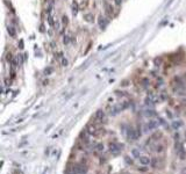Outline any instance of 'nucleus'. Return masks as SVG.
Segmentation results:
<instances>
[{"mask_svg": "<svg viewBox=\"0 0 186 174\" xmlns=\"http://www.w3.org/2000/svg\"><path fill=\"white\" fill-rule=\"evenodd\" d=\"M123 145H120L117 143H109V152L113 153V155H117L121 152Z\"/></svg>", "mask_w": 186, "mask_h": 174, "instance_id": "nucleus-2", "label": "nucleus"}, {"mask_svg": "<svg viewBox=\"0 0 186 174\" xmlns=\"http://www.w3.org/2000/svg\"><path fill=\"white\" fill-rule=\"evenodd\" d=\"M114 4H115L116 6H120V5L122 4V0H114Z\"/></svg>", "mask_w": 186, "mask_h": 174, "instance_id": "nucleus-26", "label": "nucleus"}, {"mask_svg": "<svg viewBox=\"0 0 186 174\" xmlns=\"http://www.w3.org/2000/svg\"><path fill=\"white\" fill-rule=\"evenodd\" d=\"M138 132H137V130H134L133 128H128L127 129V138L129 139V140H135V139H137L138 138Z\"/></svg>", "mask_w": 186, "mask_h": 174, "instance_id": "nucleus-3", "label": "nucleus"}, {"mask_svg": "<svg viewBox=\"0 0 186 174\" xmlns=\"http://www.w3.org/2000/svg\"><path fill=\"white\" fill-rule=\"evenodd\" d=\"M185 137H186V134H185Z\"/></svg>", "mask_w": 186, "mask_h": 174, "instance_id": "nucleus-30", "label": "nucleus"}, {"mask_svg": "<svg viewBox=\"0 0 186 174\" xmlns=\"http://www.w3.org/2000/svg\"><path fill=\"white\" fill-rule=\"evenodd\" d=\"M84 20L86 22H89V23H93L94 20H95V16H94L93 13H85L84 14Z\"/></svg>", "mask_w": 186, "mask_h": 174, "instance_id": "nucleus-8", "label": "nucleus"}, {"mask_svg": "<svg viewBox=\"0 0 186 174\" xmlns=\"http://www.w3.org/2000/svg\"><path fill=\"white\" fill-rule=\"evenodd\" d=\"M107 118H106V113L102 110V109H99L95 112L94 116L92 117V122L97 123V124H102V123H106Z\"/></svg>", "mask_w": 186, "mask_h": 174, "instance_id": "nucleus-1", "label": "nucleus"}, {"mask_svg": "<svg viewBox=\"0 0 186 174\" xmlns=\"http://www.w3.org/2000/svg\"><path fill=\"white\" fill-rule=\"evenodd\" d=\"M182 121H172V129L173 130H178L182 127Z\"/></svg>", "mask_w": 186, "mask_h": 174, "instance_id": "nucleus-12", "label": "nucleus"}, {"mask_svg": "<svg viewBox=\"0 0 186 174\" xmlns=\"http://www.w3.org/2000/svg\"><path fill=\"white\" fill-rule=\"evenodd\" d=\"M104 6H105V11H106V15L108 19H112L113 18V12H114V7L112 6L111 4H108L107 1L104 2Z\"/></svg>", "mask_w": 186, "mask_h": 174, "instance_id": "nucleus-4", "label": "nucleus"}, {"mask_svg": "<svg viewBox=\"0 0 186 174\" xmlns=\"http://www.w3.org/2000/svg\"><path fill=\"white\" fill-rule=\"evenodd\" d=\"M62 24H63L64 28L68 27V24H69V18H68L66 15H63V16H62Z\"/></svg>", "mask_w": 186, "mask_h": 174, "instance_id": "nucleus-15", "label": "nucleus"}, {"mask_svg": "<svg viewBox=\"0 0 186 174\" xmlns=\"http://www.w3.org/2000/svg\"><path fill=\"white\" fill-rule=\"evenodd\" d=\"M166 116L169 117V118H172V114H171L170 112H166Z\"/></svg>", "mask_w": 186, "mask_h": 174, "instance_id": "nucleus-29", "label": "nucleus"}, {"mask_svg": "<svg viewBox=\"0 0 186 174\" xmlns=\"http://www.w3.org/2000/svg\"><path fill=\"white\" fill-rule=\"evenodd\" d=\"M128 82H129L128 80H125V81H122V84H121V87H127V86L129 85Z\"/></svg>", "mask_w": 186, "mask_h": 174, "instance_id": "nucleus-25", "label": "nucleus"}, {"mask_svg": "<svg viewBox=\"0 0 186 174\" xmlns=\"http://www.w3.org/2000/svg\"><path fill=\"white\" fill-rule=\"evenodd\" d=\"M53 73V67H47L45 70H44V74L45 76H49V74H51Z\"/></svg>", "mask_w": 186, "mask_h": 174, "instance_id": "nucleus-22", "label": "nucleus"}, {"mask_svg": "<svg viewBox=\"0 0 186 174\" xmlns=\"http://www.w3.org/2000/svg\"><path fill=\"white\" fill-rule=\"evenodd\" d=\"M141 85H142L143 88H147L149 85H150V80H149V78H142V79H141Z\"/></svg>", "mask_w": 186, "mask_h": 174, "instance_id": "nucleus-13", "label": "nucleus"}, {"mask_svg": "<svg viewBox=\"0 0 186 174\" xmlns=\"http://www.w3.org/2000/svg\"><path fill=\"white\" fill-rule=\"evenodd\" d=\"M79 8H80L79 2H78L77 0H74L73 2H72V6H71V11H72V14H73V15H77V13H78Z\"/></svg>", "mask_w": 186, "mask_h": 174, "instance_id": "nucleus-9", "label": "nucleus"}, {"mask_svg": "<svg viewBox=\"0 0 186 174\" xmlns=\"http://www.w3.org/2000/svg\"><path fill=\"white\" fill-rule=\"evenodd\" d=\"M138 160H140V164H141L142 166H149V165H151V162H152V159L149 158L148 155H143V157H141Z\"/></svg>", "mask_w": 186, "mask_h": 174, "instance_id": "nucleus-6", "label": "nucleus"}, {"mask_svg": "<svg viewBox=\"0 0 186 174\" xmlns=\"http://www.w3.org/2000/svg\"><path fill=\"white\" fill-rule=\"evenodd\" d=\"M144 115L147 116V117H154V116L156 115V112H155V109H152V108H148V109L144 112Z\"/></svg>", "mask_w": 186, "mask_h": 174, "instance_id": "nucleus-11", "label": "nucleus"}, {"mask_svg": "<svg viewBox=\"0 0 186 174\" xmlns=\"http://www.w3.org/2000/svg\"><path fill=\"white\" fill-rule=\"evenodd\" d=\"M7 31H8V34H9L11 37H15V36H16V29H15L13 26H9V27L7 28Z\"/></svg>", "mask_w": 186, "mask_h": 174, "instance_id": "nucleus-10", "label": "nucleus"}, {"mask_svg": "<svg viewBox=\"0 0 186 174\" xmlns=\"http://www.w3.org/2000/svg\"><path fill=\"white\" fill-rule=\"evenodd\" d=\"M13 59H14V57H13L12 52H7V54H6V62H7V63H9V64H11Z\"/></svg>", "mask_w": 186, "mask_h": 174, "instance_id": "nucleus-19", "label": "nucleus"}, {"mask_svg": "<svg viewBox=\"0 0 186 174\" xmlns=\"http://www.w3.org/2000/svg\"><path fill=\"white\" fill-rule=\"evenodd\" d=\"M19 48H20V49H23V41H22V39H20V42H19Z\"/></svg>", "mask_w": 186, "mask_h": 174, "instance_id": "nucleus-27", "label": "nucleus"}, {"mask_svg": "<svg viewBox=\"0 0 186 174\" xmlns=\"http://www.w3.org/2000/svg\"><path fill=\"white\" fill-rule=\"evenodd\" d=\"M131 155L134 158H136V159H140L141 158V155H140V151L137 150V149H133V151H131Z\"/></svg>", "mask_w": 186, "mask_h": 174, "instance_id": "nucleus-16", "label": "nucleus"}, {"mask_svg": "<svg viewBox=\"0 0 186 174\" xmlns=\"http://www.w3.org/2000/svg\"><path fill=\"white\" fill-rule=\"evenodd\" d=\"M155 151H156V152H158V153H161V152H163V151H164V146H163V145H161V144L155 145Z\"/></svg>", "mask_w": 186, "mask_h": 174, "instance_id": "nucleus-21", "label": "nucleus"}, {"mask_svg": "<svg viewBox=\"0 0 186 174\" xmlns=\"http://www.w3.org/2000/svg\"><path fill=\"white\" fill-rule=\"evenodd\" d=\"M158 122L157 121H154V120H151V121H149L148 123H147V125H146V129L147 130H154V129H156L157 127H158Z\"/></svg>", "mask_w": 186, "mask_h": 174, "instance_id": "nucleus-7", "label": "nucleus"}, {"mask_svg": "<svg viewBox=\"0 0 186 174\" xmlns=\"http://www.w3.org/2000/svg\"><path fill=\"white\" fill-rule=\"evenodd\" d=\"M9 74H11V79L13 80L14 78L16 77V69H14V67H11V70H9Z\"/></svg>", "mask_w": 186, "mask_h": 174, "instance_id": "nucleus-20", "label": "nucleus"}, {"mask_svg": "<svg viewBox=\"0 0 186 174\" xmlns=\"http://www.w3.org/2000/svg\"><path fill=\"white\" fill-rule=\"evenodd\" d=\"M98 24H99L100 29H105L107 27V24H108V19L106 16H104V15H99V18H98Z\"/></svg>", "mask_w": 186, "mask_h": 174, "instance_id": "nucleus-5", "label": "nucleus"}, {"mask_svg": "<svg viewBox=\"0 0 186 174\" xmlns=\"http://www.w3.org/2000/svg\"><path fill=\"white\" fill-rule=\"evenodd\" d=\"M71 41H73V37H72V36H70V35H64V36H63V43H64L65 45H68Z\"/></svg>", "mask_w": 186, "mask_h": 174, "instance_id": "nucleus-14", "label": "nucleus"}, {"mask_svg": "<svg viewBox=\"0 0 186 174\" xmlns=\"http://www.w3.org/2000/svg\"><path fill=\"white\" fill-rule=\"evenodd\" d=\"M163 85V79L162 78H158L157 79V82H156V87H161Z\"/></svg>", "mask_w": 186, "mask_h": 174, "instance_id": "nucleus-24", "label": "nucleus"}, {"mask_svg": "<svg viewBox=\"0 0 186 174\" xmlns=\"http://www.w3.org/2000/svg\"><path fill=\"white\" fill-rule=\"evenodd\" d=\"M95 150H97V152L102 153V152H104V144H101V143L97 144V145H95Z\"/></svg>", "mask_w": 186, "mask_h": 174, "instance_id": "nucleus-17", "label": "nucleus"}, {"mask_svg": "<svg viewBox=\"0 0 186 174\" xmlns=\"http://www.w3.org/2000/svg\"><path fill=\"white\" fill-rule=\"evenodd\" d=\"M55 29H57V30H58V29H59V22H58V21H56L55 22Z\"/></svg>", "mask_w": 186, "mask_h": 174, "instance_id": "nucleus-28", "label": "nucleus"}, {"mask_svg": "<svg viewBox=\"0 0 186 174\" xmlns=\"http://www.w3.org/2000/svg\"><path fill=\"white\" fill-rule=\"evenodd\" d=\"M61 65H62V66H68V59L65 57H63L61 59Z\"/></svg>", "mask_w": 186, "mask_h": 174, "instance_id": "nucleus-23", "label": "nucleus"}, {"mask_svg": "<svg viewBox=\"0 0 186 174\" xmlns=\"http://www.w3.org/2000/svg\"><path fill=\"white\" fill-rule=\"evenodd\" d=\"M48 23H49L50 27H54V26H55V21H54V18H53L51 14H48Z\"/></svg>", "mask_w": 186, "mask_h": 174, "instance_id": "nucleus-18", "label": "nucleus"}]
</instances>
